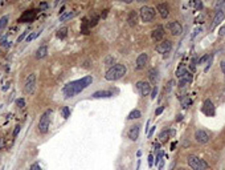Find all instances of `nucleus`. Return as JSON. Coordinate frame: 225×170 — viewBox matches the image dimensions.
<instances>
[{
  "label": "nucleus",
  "instance_id": "nucleus-1",
  "mask_svg": "<svg viewBox=\"0 0 225 170\" xmlns=\"http://www.w3.org/2000/svg\"><path fill=\"white\" fill-rule=\"evenodd\" d=\"M92 82H93L92 76H85V77H82L80 80L72 81L64 86V95H65L66 98L74 97L76 95H78V93H81L82 91H85L89 85H92Z\"/></svg>",
  "mask_w": 225,
  "mask_h": 170
},
{
  "label": "nucleus",
  "instance_id": "nucleus-2",
  "mask_svg": "<svg viewBox=\"0 0 225 170\" xmlns=\"http://www.w3.org/2000/svg\"><path fill=\"white\" fill-rule=\"evenodd\" d=\"M126 72H127L126 65H123V64H115V65H113L111 68H110L109 71L106 72L105 79L107 80V81H115V80L122 79L123 76L126 75Z\"/></svg>",
  "mask_w": 225,
  "mask_h": 170
},
{
  "label": "nucleus",
  "instance_id": "nucleus-3",
  "mask_svg": "<svg viewBox=\"0 0 225 170\" xmlns=\"http://www.w3.org/2000/svg\"><path fill=\"white\" fill-rule=\"evenodd\" d=\"M50 121H52V111H46L44 112V114L41 116L39 121V132L41 134H46L49 132V126H50Z\"/></svg>",
  "mask_w": 225,
  "mask_h": 170
},
{
  "label": "nucleus",
  "instance_id": "nucleus-4",
  "mask_svg": "<svg viewBox=\"0 0 225 170\" xmlns=\"http://www.w3.org/2000/svg\"><path fill=\"white\" fill-rule=\"evenodd\" d=\"M188 165L192 168V170H205L208 168V164L204 159L199 158L197 156H188Z\"/></svg>",
  "mask_w": 225,
  "mask_h": 170
},
{
  "label": "nucleus",
  "instance_id": "nucleus-5",
  "mask_svg": "<svg viewBox=\"0 0 225 170\" xmlns=\"http://www.w3.org/2000/svg\"><path fill=\"white\" fill-rule=\"evenodd\" d=\"M156 16V11L152 8V7L148 5H144L140 8V19L144 23H151Z\"/></svg>",
  "mask_w": 225,
  "mask_h": 170
},
{
  "label": "nucleus",
  "instance_id": "nucleus-6",
  "mask_svg": "<svg viewBox=\"0 0 225 170\" xmlns=\"http://www.w3.org/2000/svg\"><path fill=\"white\" fill-rule=\"evenodd\" d=\"M36 88V75L35 73H31V75L27 77L25 84H24V92L28 93V95H33Z\"/></svg>",
  "mask_w": 225,
  "mask_h": 170
},
{
  "label": "nucleus",
  "instance_id": "nucleus-7",
  "mask_svg": "<svg viewBox=\"0 0 225 170\" xmlns=\"http://www.w3.org/2000/svg\"><path fill=\"white\" fill-rule=\"evenodd\" d=\"M136 91L139 92L140 96H148L151 92V85L147 81H138L136 82Z\"/></svg>",
  "mask_w": 225,
  "mask_h": 170
},
{
  "label": "nucleus",
  "instance_id": "nucleus-8",
  "mask_svg": "<svg viewBox=\"0 0 225 170\" xmlns=\"http://www.w3.org/2000/svg\"><path fill=\"white\" fill-rule=\"evenodd\" d=\"M36 15H37V9H29V11H25L21 16H20L19 21H20V23H27V21L31 23V21H33V20H35Z\"/></svg>",
  "mask_w": 225,
  "mask_h": 170
},
{
  "label": "nucleus",
  "instance_id": "nucleus-9",
  "mask_svg": "<svg viewBox=\"0 0 225 170\" xmlns=\"http://www.w3.org/2000/svg\"><path fill=\"white\" fill-rule=\"evenodd\" d=\"M156 52L158 53H162V55H164V53H168L171 49H172V43L170 41V40H164V41L159 43V44L156 45Z\"/></svg>",
  "mask_w": 225,
  "mask_h": 170
},
{
  "label": "nucleus",
  "instance_id": "nucleus-10",
  "mask_svg": "<svg viewBox=\"0 0 225 170\" xmlns=\"http://www.w3.org/2000/svg\"><path fill=\"white\" fill-rule=\"evenodd\" d=\"M167 28L170 29V32L172 33L173 36H180L181 32H183V27H181L180 23L177 21H171L167 24Z\"/></svg>",
  "mask_w": 225,
  "mask_h": 170
},
{
  "label": "nucleus",
  "instance_id": "nucleus-11",
  "mask_svg": "<svg viewBox=\"0 0 225 170\" xmlns=\"http://www.w3.org/2000/svg\"><path fill=\"white\" fill-rule=\"evenodd\" d=\"M163 37H164V28L162 25H158L151 33V39L154 41H160V40H163Z\"/></svg>",
  "mask_w": 225,
  "mask_h": 170
},
{
  "label": "nucleus",
  "instance_id": "nucleus-12",
  "mask_svg": "<svg viewBox=\"0 0 225 170\" xmlns=\"http://www.w3.org/2000/svg\"><path fill=\"white\" fill-rule=\"evenodd\" d=\"M195 140H196L199 144H207L209 141V136L205 130H197L195 133Z\"/></svg>",
  "mask_w": 225,
  "mask_h": 170
},
{
  "label": "nucleus",
  "instance_id": "nucleus-13",
  "mask_svg": "<svg viewBox=\"0 0 225 170\" xmlns=\"http://www.w3.org/2000/svg\"><path fill=\"white\" fill-rule=\"evenodd\" d=\"M203 113L207 116H214V106L211 100H205L203 104Z\"/></svg>",
  "mask_w": 225,
  "mask_h": 170
},
{
  "label": "nucleus",
  "instance_id": "nucleus-14",
  "mask_svg": "<svg viewBox=\"0 0 225 170\" xmlns=\"http://www.w3.org/2000/svg\"><path fill=\"white\" fill-rule=\"evenodd\" d=\"M147 61H148V56H147V53H140L139 56H138L136 59V69H143L144 66L147 65Z\"/></svg>",
  "mask_w": 225,
  "mask_h": 170
},
{
  "label": "nucleus",
  "instance_id": "nucleus-15",
  "mask_svg": "<svg viewBox=\"0 0 225 170\" xmlns=\"http://www.w3.org/2000/svg\"><path fill=\"white\" fill-rule=\"evenodd\" d=\"M225 19V13L223 11H217V13L214 15V19H213V24H212V29L216 28L219 24H221V23L224 21Z\"/></svg>",
  "mask_w": 225,
  "mask_h": 170
},
{
  "label": "nucleus",
  "instance_id": "nucleus-16",
  "mask_svg": "<svg viewBox=\"0 0 225 170\" xmlns=\"http://www.w3.org/2000/svg\"><path fill=\"white\" fill-rule=\"evenodd\" d=\"M139 128H140L139 125H134L129 130V138L131 140V141H136L138 137H139V130H140Z\"/></svg>",
  "mask_w": 225,
  "mask_h": 170
},
{
  "label": "nucleus",
  "instance_id": "nucleus-17",
  "mask_svg": "<svg viewBox=\"0 0 225 170\" xmlns=\"http://www.w3.org/2000/svg\"><path fill=\"white\" fill-rule=\"evenodd\" d=\"M175 133H176V132L172 130V129H171V130H170V129H166V130H163V132L159 134V141H160V142H166L167 140L170 138V136H173Z\"/></svg>",
  "mask_w": 225,
  "mask_h": 170
},
{
  "label": "nucleus",
  "instance_id": "nucleus-18",
  "mask_svg": "<svg viewBox=\"0 0 225 170\" xmlns=\"http://www.w3.org/2000/svg\"><path fill=\"white\" fill-rule=\"evenodd\" d=\"M158 11H159L160 16H162L163 19L168 18V15H170V9H168V5H167V4H164V3L159 4V5H158Z\"/></svg>",
  "mask_w": 225,
  "mask_h": 170
},
{
  "label": "nucleus",
  "instance_id": "nucleus-19",
  "mask_svg": "<svg viewBox=\"0 0 225 170\" xmlns=\"http://www.w3.org/2000/svg\"><path fill=\"white\" fill-rule=\"evenodd\" d=\"M188 72V69H187V66L186 64H183V63H180L179 66H177V69H176V77L177 79H183L184 76H186V73Z\"/></svg>",
  "mask_w": 225,
  "mask_h": 170
},
{
  "label": "nucleus",
  "instance_id": "nucleus-20",
  "mask_svg": "<svg viewBox=\"0 0 225 170\" xmlns=\"http://www.w3.org/2000/svg\"><path fill=\"white\" fill-rule=\"evenodd\" d=\"M113 92L111 91H98L95 93H93L94 98H106V97H111Z\"/></svg>",
  "mask_w": 225,
  "mask_h": 170
},
{
  "label": "nucleus",
  "instance_id": "nucleus-21",
  "mask_svg": "<svg viewBox=\"0 0 225 170\" xmlns=\"http://www.w3.org/2000/svg\"><path fill=\"white\" fill-rule=\"evenodd\" d=\"M46 53H48V47H46V45L40 47V48L37 49V52H36V59H42V57H45Z\"/></svg>",
  "mask_w": 225,
  "mask_h": 170
},
{
  "label": "nucleus",
  "instance_id": "nucleus-22",
  "mask_svg": "<svg viewBox=\"0 0 225 170\" xmlns=\"http://www.w3.org/2000/svg\"><path fill=\"white\" fill-rule=\"evenodd\" d=\"M148 77H150V80H151V82H158V80H159V72H158V69H155V68H152L150 71V73H148Z\"/></svg>",
  "mask_w": 225,
  "mask_h": 170
},
{
  "label": "nucleus",
  "instance_id": "nucleus-23",
  "mask_svg": "<svg viewBox=\"0 0 225 170\" xmlns=\"http://www.w3.org/2000/svg\"><path fill=\"white\" fill-rule=\"evenodd\" d=\"M136 19H138V13L135 11H131L129 13V18H127V21H129L130 25H135L136 24Z\"/></svg>",
  "mask_w": 225,
  "mask_h": 170
},
{
  "label": "nucleus",
  "instance_id": "nucleus-24",
  "mask_svg": "<svg viewBox=\"0 0 225 170\" xmlns=\"http://www.w3.org/2000/svg\"><path fill=\"white\" fill-rule=\"evenodd\" d=\"M74 16H76V12H74V11L65 12V13H62V15L60 16V21H66V20H69V19L74 18Z\"/></svg>",
  "mask_w": 225,
  "mask_h": 170
},
{
  "label": "nucleus",
  "instance_id": "nucleus-25",
  "mask_svg": "<svg viewBox=\"0 0 225 170\" xmlns=\"http://www.w3.org/2000/svg\"><path fill=\"white\" fill-rule=\"evenodd\" d=\"M81 32L85 33V35H88V33L90 32V27H89L88 19H83L82 20V23H81Z\"/></svg>",
  "mask_w": 225,
  "mask_h": 170
},
{
  "label": "nucleus",
  "instance_id": "nucleus-26",
  "mask_svg": "<svg viewBox=\"0 0 225 170\" xmlns=\"http://www.w3.org/2000/svg\"><path fill=\"white\" fill-rule=\"evenodd\" d=\"M142 117V113H140V111H138V109H134L133 112H130L129 117H127V120H135V118H139Z\"/></svg>",
  "mask_w": 225,
  "mask_h": 170
},
{
  "label": "nucleus",
  "instance_id": "nucleus-27",
  "mask_svg": "<svg viewBox=\"0 0 225 170\" xmlns=\"http://www.w3.org/2000/svg\"><path fill=\"white\" fill-rule=\"evenodd\" d=\"M180 100H181V105H183V108L186 109V108H188L191 104H192V100H191L188 96H184V97H180Z\"/></svg>",
  "mask_w": 225,
  "mask_h": 170
},
{
  "label": "nucleus",
  "instance_id": "nucleus-28",
  "mask_svg": "<svg viewBox=\"0 0 225 170\" xmlns=\"http://www.w3.org/2000/svg\"><path fill=\"white\" fill-rule=\"evenodd\" d=\"M66 33H68V28H66V27H62V28L58 29V32H57V37H58V39H64L66 36Z\"/></svg>",
  "mask_w": 225,
  "mask_h": 170
},
{
  "label": "nucleus",
  "instance_id": "nucleus-29",
  "mask_svg": "<svg viewBox=\"0 0 225 170\" xmlns=\"http://www.w3.org/2000/svg\"><path fill=\"white\" fill-rule=\"evenodd\" d=\"M8 20H9V18H8V16H3V18L0 19V29L5 28V27H7V24H8Z\"/></svg>",
  "mask_w": 225,
  "mask_h": 170
},
{
  "label": "nucleus",
  "instance_id": "nucleus-30",
  "mask_svg": "<svg viewBox=\"0 0 225 170\" xmlns=\"http://www.w3.org/2000/svg\"><path fill=\"white\" fill-rule=\"evenodd\" d=\"M98 20H99V18L97 15H93V18L90 19V21H89V27L92 28V27H95L97 25V23H98Z\"/></svg>",
  "mask_w": 225,
  "mask_h": 170
},
{
  "label": "nucleus",
  "instance_id": "nucleus-31",
  "mask_svg": "<svg viewBox=\"0 0 225 170\" xmlns=\"http://www.w3.org/2000/svg\"><path fill=\"white\" fill-rule=\"evenodd\" d=\"M61 112H62V117L64 118H69L70 117V109L68 108V106H64Z\"/></svg>",
  "mask_w": 225,
  "mask_h": 170
},
{
  "label": "nucleus",
  "instance_id": "nucleus-32",
  "mask_svg": "<svg viewBox=\"0 0 225 170\" xmlns=\"http://www.w3.org/2000/svg\"><path fill=\"white\" fill-rule=\"evenodd\" d=\"M209 56H211V55H209ZM209 56H208V55H204V56H201V57H200L199 60H197V65H203L204 63H205L207 60L209 59Z\"/></svg>",
  "mask_w": 225,
  "mask_h": 170
},
{
  "label": "nucleus",
  "instance_id": "nucleus-33",
  "mask_svg": "<svg viewBox=\"0 0 225 170\" xmlns=\"http://www.w3.org/2000/svg\"><path fill=\"white\" fill-rule=\"evenodd\" d=\"M16 105H17L19 108L23 109L25 106V100L24 98H17V100H16Z\"/></svg>",
  "mask_w": 225,
  "mask_h": 170
},
{
  "label": "nucleus",
  "instance_id": "nucleus-34",
  "mask_svg": "<svg viewBox=\"0 0 225 170\" xmlns=\"http://www.w3.org/2000/svg\"><path fill=\"white\" fill-rule=\"evenodd\" d=\"M183 79H184V80H186V81L188 82V84H191V82H192V79H193V77H192V75H191V72H189V71H188V72L186 73V76H184V77H183Z\"/></svg>",
  "mask_w": 225,
  "mask_h": 170
},
{
  "label": "nucleus",
  "instance_id": "nucleus-35",
  "mask_svg": "<svg viewBox=\"0 0 225 170\" xmlns=\"http://www.w3.org/2000/svg\"><path fill=\"white\" fill-rule=\"evenodd\" d=\"M40 35V32H33V33H31V35L28 36V37H27V43H31L33 39L36 37V36H39Z\"/></svg>",
  "mask_w": 225,
  "mask_h": 170
},
{
  "label": "nucleus",
  "instance_id": "nucleus-36",
  "mask_svg": "<svg viewBox=\"0 0 225 170\" xmlns=\"http://www.w3.org/2000/svg\"><path fill=\"white\" fill-rule=\"evenodd\" d=\"M196 63H197V60L196 59H192V61H191V64H189V69L191 71H195V69H196Z\"/></svg>",
  "mask_w": 225,
  "mask_h": 170
},
{
  "label": "nucleus",
  "instance_id": "nucleus-37",
  "mask_svg": "<svg viewBox=\"0 0 225 170\" xmlns=\"http://www.w3.org/2000/svg\"><path fill=\"white\" fill-rule=\"evenodd\" d=\"M212 59H213V56L211 55V56H209V59H208V64H207V66H205V69H204V71H205V72H208V71H209V68H211V64H212Z\"/></svg>",
  "mask_w": 225,
  "mask_h": 170
},
{
  "label": "nucleus",
  "instance_id": "nucleus-38",
  "mask_svg": "<svg viewBox=\"0 0 225 170\" xmlns=\"http://www.w3.org/2000/svg\"><path fill=\"white\" fill-rule=\"evenodd\" d=\"M187 85H188V82L186 81V80H184V79H180V81H179V88L183 89V88H186Z\"/></svg>",
  "mask_w": 225,
  "mask_h": 170
},
{
  "label": "nucleus",
  "instance_id": "nucleus-39",
  "mask_svg": "<svg viewBox=\"0 0 225 170\" xmlns=\"http://www.w3.org/2000/svg\"><path fill=\"white\" fill-rule=\"evenodd\" d=\"M156 95H158V86H155V88L152 89V92H151V98H152V100H155Z\"/></svg>",
  "mask_w": 225,
  "mask_h": 170
},
{
  "label": "nucleus",
  "instance_id": "nucleus-40",
  "mask_svg": "<svg viewBox=\"0 0 225 170\" xmlns=\"http://www.w3.org/2000/svg\"><path fill=\"white\" fill-rule=\"evenodd\" d=\"M27 33H28V31H24V32H23V33H21V35H20V36H19V37H17V43H20V41H21V40H23V39H24V37H25V36H27Z\"/></svg>",
  "mask_w": 225,
  "mask_h": 170
},
{
  "label": "nucleus",
  "instance_id": "nucleus-41",
  "mask_svg": "<svg viewBox=\"0 0 225 170\" xmlns=\"http://www.w3.org/2000/svg\"><path fill=\"white\" fill-rule=\"evenodd\" d=\"M152 165H154V156L150 154L148 156V166H150V168H152Z\"/></svg>",
  "mask_w": 225,
  "mask_h": 170
},
{
  "label": "nucleus",
  "instance_id": "nucleus-42",
  "mask_svg": "<svg viewBox=\"0 0 225 170\" xmlns=\"http://www.w3.org/2000/svg\"><path fill=\"white\" fill-rule=\"evenodd\" d=\"M19 133H20V126L17 125V126L15 128V130H13V137H17Z\"/></svg>",
  "mask_w": 225,
  "mask_h": 170
},
{
  "label": "nucleus",
  "instance_id": "nucleus-43",
  "mask_svg": "<svg viewBox=\"0 0 225 170\" xmlns=\"http://www.w3.org/2000/svg\"><path fill=\"white\" fill-rule=\"evenodd\" d=\"M29 170H41V168H40V165L39 164H33L32 166H31V169Z\"/></svg>",
  "mask_w": 225,
  "mask_h": 170
},
{
  "label": "nucleus",
  "instance_id": "nucleus-44",
  "mask_svg": "<svg viewBox=\"0 0 225 170\" xmlns=\"http://www.w3.org/2000/svg\"><path fill=\"white\" fill-rule=\"evenodd\" d=\"M155 129H156V126H152V128H151L150 130H148V133H147V136H148V137H151V136L155 133Z\"/></svg>",
  "mask_w": 225,
  "mask_h": 170
},
{
  "label": "nucleus",
  "instance_id": "nucleus-45",
  "mask_svg": "<svg viewBox=\"0 0 225 170\" xmlns=\"http://www.w3.org/2000/svg\"><path fill=\"white\" fill-rule=\"evenodd\" d=\"M163 111H164V106H159V108H158L156 111H155V114H156V116H159V114H160V113H162Z\"/></svg>",
  "mask_w": 225,
  "mask_h": 170
},
{
  "label": "nucleus",
  "instance_id": "nucleus-46",
  "mask_svg": "<svg viewBox=\"0 0 225 170\" xmlns=\"http://www.w3.org/2000/svg\"><path fill=\"white\" fill-rule=\"evenodd\" d=\"M154 149H155L156 152L160 150V142H154Z\"/></svg>",
  "mask_w": 225,
  "mask_h": 170
},
{
  "label": "nucleus",
  "instance_id": "nucleus-47",
  "mask_svg": "<svg viewBox=\"0 0 225 170\" xmlns=\"http://www.w3.org/2000/svg\"><path fill=\"white\" fill-rule=\"evenodd\" d=\"M196 23H199V24H203V23H204V18H203V16H199V18H196Z\"/></svg>",
  "mask_w": 225,
  "mask_h": 170
},
{
  "label": "nucleus",
  "instance_id": "nucleus-48",
  "mask_svg": "<svg viewBox=\"0 0 225 170\" xmlns=\"http://www.w3.org/2000/svg\"><path fill=\"white\" fill-rule=\"evenodd\" d=\"M113 61H114V59L111 57V56H109V57L106 59V64H107V65H111L110 63H113Z\"/></svg>",
  "mask_w": 225,
  "mask_h": 170
},
{
  "label": "nucleus",
  "instance_id": "nucleus-49",
  "mask_svg": "<svg viewBox=\"0 0 225 170\" xmlns=\"http://www.w3.org/2000/svg\"><path fill=\"white\" fill-rule=\"evenodd\" d=\"M219 35H220V36H224V35H225V25L223 27V28L219 29Z\"/></svg>",
  "mask_w": 225,
  "mask_h": 170
},
{
  "label": "nucleus",
  "instance_id": "nucleus-50",
  "mask_svg": "<svg viewBox=\"0 0 225 170\" xmlns=\"http://www.w3.org/2000/svg\"><path fill=\"white\" fill-rule=\"evenodd\" d=\"M196 8L200 11V9L203 8V3H201V2H197V3H196Z\"/></svg>",
  "mask_w": 225,
  "mask_h": 170
},
{
  "label": "nucleus",
  "instance_id": "nucleus-51",
  "mask_svg": "<svg viewBox=\"0 0 225 170\" xmlns=\"http://www.w3.org/2000/svg\"><path fill=\"white\" fill-rule=\"evenodd\" d=\"M172 84H173V81H170V82H168V85H167V92L171 91V88H172Z\"/></svg>",
  "mask_w": 225,
  "mask_h": 170
},
{
  "label": "nucleus",
  "instance_id": "nucleus-52",
  "mask_svg": "<svg viewBox=\"0 0 225 170\" xmlns=\"http://www.w3.org/2000/svg\"><path fill=\"white\" fill-rule=\"evenodd\" d=\"M221 71H223L224 76H225V61H221Z\"/></svg>",
  "mask_w": 225,
  "mask_h": 170
},
{
  "label": "nucleus",
  "instance_id": "nucleus-53",
  "mask_svg": "<svg viewBox=\"0 0 225 170\" xmlns=\"http://www.w3.org/2000/svg\"><path fill=\"white\" fill-rule=\"evenodd\" d=\"M163 165H164V159H160V162L158 164V166H159V169H160V170L163 169Z\"/></svg>",
  "mask_w": 225,
  "mask_h": 170
},
{
  "label": "nucleus",
  "instance_id": "nucleus-54",
  "mask_svg": "<svg viewBox=\"0 0 225 170\" xmlns=\"http://www.w3.org/2000/svg\"><path fill=\"white\" fill-rule=\"evenodd\" d=\"M199 32H201V29H200V28H196V29H195V31H193V35H192V37H195V36H196Z\"/></svg>",
  "mask_w": 225,
  "mask_h": 170
},
{
  "label": "nucleus",
  "instance_id": "nucleus-55",
  "mask_svg": "<svg viewBox=\"0 0 225 170\" xmlns=\"http://www.w3.org/2000/svg\"><path fill=\"white\" fill-rule=\"evenodd\" d=\"M175 148H176V142H172L171 144V150H175Z\"/></svg>",
  "mask_w": 225,
  "mask_h": 170
},
{
  "label": "nucleus",
  "instance_id": "nucleus-56",
  "mask_svg": "<svg viewBox=\"0 0 225 170\" xmlns=\"http://www.w3.org/2000/svg\"><path fill=\"white\" fill-rule=\"evenodd\" d=\"M46 7H48L46 3H41V4H40V8H46Z\"/></svg>",
  "mask_w": 225,
  "mask_h": 170
},
{
  "label": "nucleus",
  "instance_id": "nucleus-57",
  "mask_svg": "<svg viewBox=\"0 0 225 170\" xmlns=\"http://www.w3.org/2000/svg\"><path fill=\"white\" fill-rule=\"evenodd\" d=\"M177 121H181V120H183V116H181V114H179V116H177Z\"/></svg>",
  "mask_w": 225,
  "mask_h": 170
},
{
  "label": "nucleus",
  "instance_id": "nucleus-58",
  "mask_svg": "<svg viewBox=\"0 0 225 170\" xmlns=\"http://www.w3.org/2000/svg\"><path fill=\"white\" fill-rule=\"evenodd\" d=\"M179 170H186V169H179Z\"/></svg>",
  "mask_w": 225,
  "mask_h": 170
}]
</instances>
